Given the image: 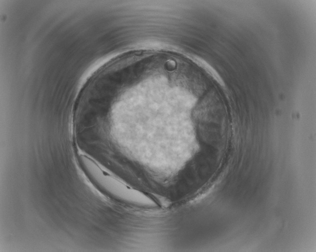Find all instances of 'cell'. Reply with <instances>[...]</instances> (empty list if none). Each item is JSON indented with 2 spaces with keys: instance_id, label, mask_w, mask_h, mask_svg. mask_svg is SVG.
<instances>
[{
  "instance_id": "1",
  "label": "cell",
  "mask_w": 316,
  "mask_h": 252,
  "mask_svg": "<svg viewBox=\"0 0 316 252\" xmlns=\"http://www.w3.org/2000/svg\"><path fill=\"white\" fill-rule=\"evenodd\" d=\"M81 160L85 170L92 180L116 200L126 204L141 207L157 206L156 202L150 196L106 174L89 159L82 156Z\"/></svg>"
}]
</instances>
